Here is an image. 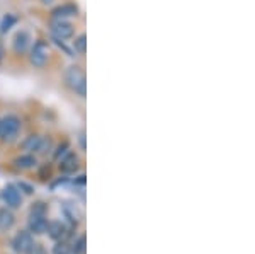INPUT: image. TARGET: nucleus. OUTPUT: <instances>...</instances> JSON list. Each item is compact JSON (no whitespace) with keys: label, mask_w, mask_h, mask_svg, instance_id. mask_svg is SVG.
<instances>
[{"label":"nucleus","mask_w":255,"mask_h":254,"mask_svg":"<svg viewBox=\"0 0 255 254\" xmlns=\"http://www.w3.org/2000/svg\"><path fill=\"white\" fill-rule=\"evenodd\" d=\"M65 82H67V85L75 94H79L82 97L85 96V85H87V82H85V73L80 67H77V65L68 67L67 72H65Z\"/></svg>","instance_id":"obj_1"},{"label":"nucleus","mask_w":255,"mask_h":254,"mask_svg":"<svg viewBox=\"0 0 255 254\" xmlns=\"http://www.w3.org/2000/svg\"><path fill=\"white\" fill-rule=\"evenodd\" d=\"M20 132V120L17 116H5L0 121V137L3 142H12Z\"/></svg>","instance_id":"obj_2"},{"label":"nucleus","mask_w":255,"mask_h":254,"mask_svg":"<svg viewBox=\"0 0 255 254\" xmlns=\"http://www.w3.org/2000/svg\"><path fill=\"white\" fill-rule=\"evenodd\" d=\"M48 56H49V44L48 41L44 39H39L34 43V46L31 48V55H29V60L34 67H44V63L48 61Z\"/></svg>","instance_id":"obj_3"},{"label":"nucleus","mask_w":255,"mask_h":254,"mask_svg":"<svg viewBox=\"0 0 255 254\" xmlns=\"http://www.w3.org/2000/svg\"><path fill=\"white\" fill-rule=\"evenodd\" d=\"M12 248H14V251L17 254H29L31 249L34 248V241H32L31 232H19L12 239Z\"/></svg>","instance_id":"obj_4"},{"label":"nucleus","mask_w":255,"mask_h":254,"mask_svg":"<svg viewBox=\"0 0 255 254\" xmlns=\"http://www.w3.org/2000/svg\"><path fill=\"white\" fill-rule=\"evenodd\" d=\"M2 200L5 202L7 207L10 208H17L20 202H22V196H20L17 186H14V184H9V186H5L2 190Z\"/></svg>","instance_id":"obj_5"},{"label":"nucleus","mask_w":255,"mask_h":254,"mask_svg":"<svg viewBox=\"0 0 255 254\" xmlns=\"http://www.w3.org/2000/svg\"><path fill=\"white\" fill-rule=\"evenodd\" d=\"M51 31L56 39H68L73 36V26L67 20H55L51 26Z\"/></svg>","instance_id":"obj_6"},{"label":"nucleus","mask_w":255,"mask_h":254,"mask_svg":"<svg viewBox=\"0 0 255 254\" xmlns=\"http://www.w3.org/2000/svg\"><path fill=\"white\" fill-rule=\"evenodd\" d=\"M27 225H29V232H32V234H44V232H46V227H48L46 215L31 214Z\"/></svg>","instance_id":"obj_7"},{"label":"nucleus","mask_w":255,"mask_h":254,"mask_svg":"<svg viewBox=\"0 0 255 254\" xmlns=\"http://www.w3.org/2000/svg\"><path fill=\"white\" fill-rule=\"evenodd\" d=\"M51 14H53V17H55V20H65L67 17H72V15L79 14V7L73 5V3H65V5L56 7Z\"/></svg>","instance_id":"obj_8"},{"label":"nucleus","mask_w":255,"mask_h":254,"mask_svg":"<svg viewBox=\"0 0 255 254\" xmlns=\"http://www.w3.org/2000/svg\"><path fill=\"white\" fill-rule=\"evenodd\" d=\"M46 231H48V236L51 237V239H55V241H63L65 237L68 236L67 225L61 224V222H51V224H48Z\"/></svg>","instance_id":"obj_9"},{"label":"nucleus","mask_w":255,"mask_h":254,"mask_svg":"<svg viewBox=\"0 0 255 254\" xmlns=\"http://www.w3.org/2000/svg\"><path fill=\"white\" fill-rule=\"evenodd\" d=\"M60 169L67 174H72L79 169V157L75 154H68L65 159H61V164H60Z\"/></svg>","instance_id":"obj_10"},{"label":"nucleus","mask_w":255,"mask_h":254,"mask_svg":"<svg viewBox=\"0 0 255 254\" xmlns=\"http://www.w3.org/2000/svg\"><path fill=\"white\" fill-rule=\"evenodd\" d=\"M29 43H31V36L27 34L26 31H20L15 34L14 38V50L15 53H24L29 48Z\"/></svg>","instance_id":"obj_11"},{"label":"nucleus","mask_w":255,"mask_h":254,"mask_svg":"<svg viewBox=\"0 0 255 254\" xmlns=\"http://www.w3.org/2000/svg\"><path fill=\"white\" fill-rule=\"evenodd\" d=\"M14 225V215L7 208H0V231H9Z\"/></svg>","instance_id":"obj_12"},{"label":"nucleus","mask_w":255,"mask_h":254,"mask_svg":"<svg viewBox=\"0 0 255 254\" xmlns=\"http://www.w3.org/2000/svg\"><path fill=\"white\" fill-rule=\"evenodd\" d=\"M15 167H19V169H29V167H34L36 164V159L32 157V155H20V157H17L14 161Z\"/></svg>","instance_id":"obj_13"},{"label":"nucleus","mask_w":255,"mask_h":254,"mask_svg":"<svg viewBox=\"0 0 255 254\" xmlns=\"http://www.w3.org/2000/svg\"><path fill=\"white\" fill-rule=\"evenodd\" d=\"M41 143H43V140H41L39 137L31 135V137H27V140L22 142V149L24 150H39Z\"/></svg>","instance_id":"obj_14"},{"label":"nucleus","mask_w":255,"mask_h":254,"mask_svg":"<svg viewBox=\"0 0 255 254\" xmlns=\"http://www.w3.org/2000/svg\"><path fill=\"white\" fill-rule=\"evenodd\" d=\"M17 22V19H15V15L12 14H5L2 17V22H0V32H7L12 29V26Z\"/></svg>","instance_id":"obj_15"},{"label":"nucleus","mask_w":255,"mask_h":254,"mask_svg":"<svg viewBox=\"0 0 255 254\" xmlns=\"http://www.w3.org/2000/svg\"><path fill=\"white\" fill-rule=\"evenodd\" d=\"M53 254H72V248H70L65 241H60V243L53 248Z\"/></svg>","instance_id":"obj_16"},{"label":"nucleus","mask_w":255,"mask_h":254,"mask_svg":"<svg viewBox=\"0 0 255 254\" xmlns=\"http://www.w3.org/2000/svg\"><path fill=\"white\" fill-rule=\"evenodd\" d=\"M75 50L79 53H85V50H87V38H85V34H82L75 39Z\"/></svg>","instance_id":"obj_17"},{"label":"nucleus","mask_w":255,"mask_h":254,"mask_svg":"<svg viewBox=\"0 0 255 254\" xmlns=\"http://www.w3.org/2000/svg\"><path fill=\"white\" fill-rule=\"evenodd\" d=\"M31 214H34V215H46V205L44 203H34L32 205V208H31Z\"/></svg>","instance_id":"obj_18"},{"label":"nucleus","mask_w":255,"mask_h":254,"mask_svg":"<svg viewBox=\"0 0 255 254\" xmlns=\"http://www.w3.org/2000/svg\"><path fill=\"white\" fill-rule=\"evenodd\" d=\"M73 254H84L85 253V237H80L79 241H77L75 248H73Z\"/></svg>","instance_id":"obj_19"},{"label":"nucleus","mask_w":255,"mask_h":254,"mask_svg":"<svg viewBox=\"0 0 255 254\" xmlns=\"http://www.w3.org/2000/svg\"><path fill=\"white\" fill-rule=\"evenodd\" d=\"M17 190H26L24 193H27V195H31V193H32V188H31V186H27V184H24V183H20V184H19Z\"/></svg>","instance_id":"obj_20"},{"label":"nucleus","mask_w":255,"mask_h":254,"mask_svg":"<svg viewBox=\"0 0 255 254\" xmlns=\"http://www.w3.org/2000/svg\"><path fill=\"white\" fill-rule=\"evenodd\" d=\"M80 145H82V149H85V137L84 135H80Z\"/></svg>","instance_id":"obj_21"},{"label":"nucleus","mask_w":255,"mask_h":254,"mask_svg":"<svg viewBox=\"0 0 255 254\" xmlns=\"http://www.w3.org/2000/svg\"><path fill=\"white\" fill-rule=\"evenodd\" d=\"M2 60H3V46H2V43H0V63H2Z\"/></svg>","instance_id":"obj_22"},{"label":"nucleus","mask_w":255,"mask_h":254,"mask_svg":"<svg viewBox=\"0 0 255 254\" xmlns=\"http://www.w3.org/2000/svg\"><path fill=\"white\" fill-rule=\"evenodd\" d=\"M44 3H49V2H53V0H43Z\"/></svg>","instance_id":"obj_23"}]
</instances>
